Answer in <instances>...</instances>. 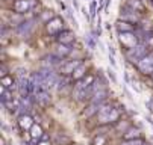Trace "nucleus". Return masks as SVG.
I'll return each mask as SVG.
<instances>
[{
  "label": "nucleus",
  "mask_w": 153,
  "mask_h": 145,
  "mask_svg": "<svg viewBox=\"0 0 153 145\" xmlns=\"http://www.w3.org/2000/svg\"><path fill=\"white\" fill-rule=\"evenodd\" d=\"M30 135L33 139H39L42 136V129L38 126V124H33V126L30 127Z\"/></svg>",
  "instance_id": "obj_18"
},
{
  "label": "nucleus",
  "mask_w": 153,
  "mask_h": 145,
  "mask_svg": "<svg viewBox=\"0 0 153 145\" xmlns=\"http://www.w3.org/2000/svg\"><path fill=\"white\" fill-rule=\"evenodd\" d=\"M82 14H83V17H85L86 20H90V14L86 12V9H82Z\"/></svg>",
  "instance_id": "obj_29"
},
{
  "label": "nucleus",
  "mask_w": 153,
  "mask_h": 145,
  "mask_svg": "<svg viewBox=\"0 0 153 145\" xmlns=\"http://www.w3.org/2000/svg\"><path fill=\"white\" fill-rule=\"evenodd\" d=\"M150 76H152V79H153V73H152V74H150Z\"/></svg>",
  "instance_id": "obj_31"
},
{
  "label": "nucleus",
  "mask_w": 153,
  "mask_h": 145,
  "mask_svg": "<svg viewBox=\"0 0 153 145\" xmlns=\"http://www.w3.org/2000/svg\"><path fill=\"white\" fill-rule=\"evenodd\" d=\"M33 29H35V21H33V20H27V21L18 24V27H17V35L21 36V38H27V36L32 33Z\"/></svg>",
  "instance_id": "obj_6"
},
{
  "label": "nucleus",
  "mask_w": 153,
  "mask_h": 145,
  "mask_svg": "<svg viewBox=\"0 0 153 145\" xmlns=\"http://www.w3.org/2000/svg\"><path fill=\"white\" fill-rule=\"evenodd\" d=\"M124 141H132V139H140L141 138V130L140 129H129L124 135H123Z\"/></svg>",
  "instance_id": "obj_13"
},
{
  "label": "nucleus",
  "mask_w": 153,
  "mask_h": 145,
  "mask_svg": "<svg viewBox=\"0 0 153 145\" xmlns=\"http://www.w3.org/2000/svg\"><path fill=\"white\" fill-rule=\"evenodd\" d=\"M46 24H47V32L50 35H56V33H61L64 30V20L59 18V17L52 18L50 21L46 23Z\"/></svg>",
  "instance_id": "obj_5"
},
{
  "label": "nucleus",
  "mask_w": 153,
  "mask_h": 145,
  "mask_svg": "<svg viewBox=\"0 0 153 145\" xmlns=\"http://www.w3.org/2000/svg\"><path fill=\"white\" fill-rule=\"evenodd\" d=\"M137 65L144 74H152L153 73V52L149 53L147 56H144Z\"/></svg>",
  "instance_id": "obj_4"
},
{
  "label": "nucleus",
  "mask_w": 153,
  "mask_h": 145,
  "mask_svg": "<svg viewBox=\"0 0 153 145\" xmlns=\"http://www.w3.org/2000/svg\"><path fill=\"white\" fill-rule=\"evenodd\" d=\"M90 9H91V15L94 17V15H96V2L91 3V8H90Z\"/></svg>",
  "instance_id": "obj_27"
},
{
  "label": "nucleus",
  "mask_w": 153,
  "mask_h": 145,
  "mask_svg": "<svg viewBox=\"0 0 153 145\" xmlns=\"http://www.w3.org/2000/svg\"><path fill=\"white\" fill-rule=\"evenodd\" d=\"M52 18H55L52 11H44V12L41 14V20H42V21H46V23H49Z\"/></svg>",
  "instance_id": "obj_23"
},
{
  "label": "nucleus",
  "mask_w": 153,
  "mask_h": 145,
  "mask_svg": "<svg viewBox=\"0 0 153 145\" xmlns=\"http://www.w3.org/2000/svg\"><path fill=\"white\" fill-rule=\"evenodd\" d=\"M88 88L90 86H86L83 83V80H77L76 82V85H74V89H73V97L77 100V101H82V100H86V98H90L88 97Z\"/></svg>",
  "instance_id": "obj_3"
},
{
  "label": "nucleus",
  "mask_w": 153,
  "mask_h": 145,
  "mask_svg": "<svg viewBox=\"0 0 153 145\" xmlns=\"http://www.w3.org/2000/svg\"><path fill=\"white\" fill-rule=\"evenodd\" d=\"M106 142H108V139H106L103 135H99V136H96V138L93 139L91 144H93V145H105Z\"/></svg>",
  "instance_id": "obj_22"
},
{
  "label": "nucleus",
  "mask_w": 153,
  "mask_h": 145,
  "mask_svg": "<svg viewBox=\"0 0 153 145\" xmlns=\"http://www.w3.org/2000/svg\"><path fill=\"white\" fill-rule=\"evenodd\" d=\"M56 39H58L59 44H67L68 46V44H71L73 41L76 39V35L71 30H62L61 33H58Z\"/></svg>",
  "instance_id": "obj_10"
},
{
  "label": "nucleus",
  "mask_w": 153,
  "mask_h": 145,
  "mask_svg": "<svg viewBox=\"0 0 153 145\" xmlns=\"http://www.w3.org/2000/svg\"><path fill=\"white\" fill-rule=\"evenodd\" d=\"M118 132H123V133H126L130 127H129V122L127 121H118V124H117V127H115Z\"/></svg>",
  "instance_id": "obj_20"
},
{
  "label": "nucleus",
  "mask_w": 153,
  "mask_h": 145,
  "mask_svg": "<svg viewBox=\"0 0 153 145\" xmlns=\"http://www.w3.org/2000/svg\"><path fill=\"white\" fill-rule=\"evenodd\" d=\"M18 124H20V127L23 129V130H27V129L30 130V127L33 126V119H32L29 115H21Z\"/></svg>",
  "instance_id": "obj_12"
},
{
  "label": "nucleus",
  "mask_w": 153,
  "mask_h": 145,
  "mask_svg": "<svg viewBox=\"0 0 153 145\" xmlns=\"http://www.w3.org/2000/svg\"><path fill=\"white\" fill-rule=\"evenodd\" d=\"M97 116H99V122L100 124L115 122L120 118V112L117 109H114L112 106H109V105H106V103H103L100 110H99V113H97Z\"/></svg>",
  "instance_id": "obj_1"
},
{
  "label": "nucleus",
  "mask_w": 153,
  "mask_h": 145,
  "mask_svg": "<svg viewBox=\"0 0 153 145\" xmlns=\"http://www.w3.org/2000/svg\"><path fill=\"white\" fill-rule=\"evenodd\" d=\"M108 76H109V79H111L112 82H114V83H117V76H115V73H114V70H111V68H109L108 71Z\"/></svg>",
  "instance_id": "obj_25"
},
{
  "label": "nucleus",
  "mask_w": 153,
  "mask_h": 145,
  "mask_svg": "<svg viewBox=\"0 0 153 145\" xmlns=\"http://www.w3.org/2000/svg\"><path fill=\"white\" fill-rule=\"evenodd\" d=\"M70 52H71V49H70L67 44H58V47H56V54L61 56V57L70 54Z\"/></svg>",
  "instance_id": "obj_16"
},
{
  "label": "nucleus",
  "mask_w": 153,
  "mask_h": 145,
  "mask_svg": "<svg viewBox=\"0 0 153 145\" xmlns=\"http://www.w3.org/2000/svg\"><path fill=\"white\" fill-rule=\"evenodd\" d=\"M82 64L80 60H68V62H64V64L59 67V71L62 76H68V74H73L74 70Z\"/></svg>",
  "instance_id": "obj_8"
},
{
  "label": "nucleus",
  "mask_w": 153,
  "mask_h": 145,
  "mask_svg": "<svg viewBox=\"0 0 153 145\" xmlns=\"http://www.w3.org/2000/svg\"><path fill=\"white\" fill-rule=\"evenodd\" d=\"M85 73H86V65L85 64H80L76 70H74V73L71 74L76 80H80V79H83L85 77Z\"/></svg>",
  "instance_id": "obj_15"
},
{
  "label": "nucleus",
  "mask_w": 153,
  "mask_h": 145,
  "mask_svg": "<svg viewBox=\"0 0 153 145\" xmlns=\"http://www.w3.org/2000/svg\"><path fill=\"white\" fill-rule=\"evenodd\" d=\"M23 145H32V144H23Z\"/></svg>",
  "instance_id": "obj_30"
},
{
  "label": "nucleus",
  "mask_w": 153,
  "mask_h": 145,
  "mask_svg": "<svg viewBox=\"0 0 153 145\" xmlns=\"http://www.w3.org/2000/svg\"><path fill=\"white\" fill-rule=\"evenodd\" d=\"M2 86H5V88H8V89H15V88H18V85H15V82H14V79H12L11 76L2 77Z\"/></svg>",
  "instance_id": "obj_14"
},
{
  "label": "nucleus",
  "mask_w": 153,
  "mask_h": 145,
  "mask_svg": "<svg viewBox=\"0 0 153 145\" xmlns=\"http://www.w3.org/2000/svg\"><path fill=\"white\" fill-rule=\"evenodd\" d=\"M117 29L120 30V33H123V32H132L134 30V27L130 26V23H127V21H120L117 23Z\"/></svg>",
  "instance_id": "obj_17"
},
{
  "label": "nucleus",
  "mask_w": 153,
  "mask_h": 145,
  "mask_svg": "<svg viewBox=\"0 0 153 145\" xmlns=\"http://www.w3.org/2000/svg\"><path fill=\"white\" fill-rule=\"evenodd\" d=\"M147 49H149V46L144 43V44H138V46H135V47H132V49H129L127 52H126V56H127V59L130 60V62H135V64H138V62L144 57V56H147L149 53H147Z\"/></svg>",
  "instance_id": "obj_2"
},
{
  "label": "nucleus",
  "mask_w": 153,
  "mask_h": 145,
  "mask_svg": "<svg viewBox=\"0 0 153 145\" xmlns=\"http://www.w3.org/2000/svg\"><path fill=\"white\" fill-rule=\"evenodd\" d=\"M85 43H86V46H88L90 50H94V49H96V39H94L91 35H86V36H85Z\"/></svg>",
  "instance_id": "obj_21"
},
{
  "label": "nucleus",
  "mask_w": 153,
  "mask_h": 145,
  "mask_svg": "<svg viewBox=\"0 0 153 145\" xmlns=\"http://www.w3.org/2000/svg\"><path fill=\"white\" fill-rule=\"evenodd\" d=\"M130 86H132V89H134V91H137V92H141V88H140V86H137V83H135V82H132V83H130Z\"/></svg>",
  "instance_id": "obj_26"
},
{
  "label": "nucleus",
  "mask_w": 153,
  "mask_h": 145,
  "mask_svg": "<svg viewBox=\"0 0 153 145\" xmlns=\"http://www.w3.org/2000/svg\"><path fill=\"white\" fill-rule=\"evenodd\" d=\"M137 11H134L132 8H124V9H121V17H120V20H123V21H127V23H135V21H138V17H137V14H135Z\"/></svg>",
  "instance_id": "obj_11"
},
{
  "label": "nucleus",
  "mask_w": 153,
  "mask_h": 145,
  "mask_svg": "<svg viewBox=\"0 0 153 145\" xmlns=\"http://www.w3.org/2000/svg\"><path fill=\"white\" fill-rule=\"evenodd\" d=\"M127 6L132 8L134 11H143V9H144V6L138 2V0H129V2H127Z\"/></svg>",
  "instance_id": "obj_19"
},
{
  "label": "nucleus",
  "mask_w": 153,
  "mask_h": 145,
  "mask_svg": "<svg viewBox=\"0 0 153 145\" xmlns=\"http://www.w3.org/2000/svg\"><path fill=\"white\" fill-rule=\"evenodd\" d=\"M33 6H35L33 0H15V2H14V11L18 12V14L27 12V11H30Z\"/></svg>",
  "instance_id": "obj_7"
},
{
  "label": "nucleus",
  "mask_w": 153,
  "mask_h": 145,
  "mask_svg": "<svg viewBox=\"0 0 153 145\" xmlns=\"http://www.w3.org/2000/svg\"><path fill=\"white\" fill-rule=\"evenodd\" d=\"M141 145H149V144H141Z\"/></svg>",
  "instance_id": "obj_32"
},
{
  "label": "nucleus",
  "mask_w": 153,
  "mask_h": 145,
  "mask_svg": "<svg viewBox=\"0 0 153 145\" xmlns=\"http://www.w3.org/2000/svg\"><path fill=\"white\" fill-rule=\"evenodd\" d=\"M109 62H111V65H112V67H115V65H117V62H115V59H114V56H112V54H109Z\"/></svg>",
  "instance_id": "obj_28"
},
{
  "label": "nucleus",
  "mask_w": 153,
  "mask_h": 145,
  "mask_svg": "<svg viewBox=\"0 0 153 145\" xmlns=\"http://www.w3.org/2000/svg\"><path fill=\"white\" fill-rule=\"evenodd\" d=\"M120 41H121L123 46H126V47H129V49L138 46V44H137V36H135L132 32H123V33H120Z\"/></svg>",
  "instance_id": "obj_9"
},
{
  "label": "nucleus",
  "mask_w": 153,
  "mask_h": 145,
  "mask_svg": "<svg viewBox=\"0 0 153 145\" xmlns=\"http://www.w3.org/2000/svg\"><path fill=\"white\" fill-rule=\"evenodd\" d=\"M141 144H144L143 139H132V141H124L120 145H141Z\"/></svg>",
  "instance_id": "obj_24"
}]
</instances>
